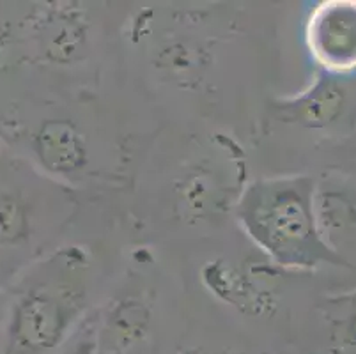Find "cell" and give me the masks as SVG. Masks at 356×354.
<instances>
[{
  "label": "cell",
  "instance_id": "1",
  "mask_svg": "<svg viewBox=\"0 0 356 354\" xmlns=\"http://www.w3.org/2000/svg\"><path fill=\"white\" fill-rule=\"evenodd\" d=\"M314 197L309 177L255 181L239 199L238 220L252 241L284 268L341 264V255L321 236Z\"/></svg>",
  "mask_w": 356,
  "mask_h": 354
},
{
  "label": "cell",
  "instance_id": "2",
  "mask_svg": "<svg viewBox=\"0 0 356 354\" xmlns=\"http://www.w3.org/2000/svg\"><path fill=\"white\" fill-rule=\"evenodd\" d=\"M86 307V294L67 282L35 273L13 291L0 354H48L71 331Z\"/></svg>",
  "mask_w": 356,
  "mask_h": 354
},
{
  "label": "cell",
  "instance_id": "3",
  "mask_svg": "<svg viewBox=\"0 0 356 354\" xmlns=\"http://www.w3.org/2000/svg\"><path fill=\"white\" fill-rule=\"evenodd\" d=\"M307 41L317 63L335 73L356 70V0H328L312 11Z\"/></svg>",
  "mask_w": 356,
  "mask_h": 354
},
{
  "label": "cell",
  "instance_id": "4",
  "mask_svg": "<svg viewBox=\"0 0 356 354\" xmlns=\"http://www.w3.org/2000/svg\"><path fill=\"white\" fill-rule=\"evenodd\" d=\"M32 154L54 174H74L86 165L82 136L71 122L44 121L31 138Z\"/></svg>",
  "mask_w": 356,
  "mask_h": 354
},
{
  "label": "cell",
  "instance_id": "5",
  "mask_svg": "<svg viewBox=\"0 0 356 354\" xmlns=\"http://www.w3.org/2000/svg\"><path fill=\"white\" fill-rule=\"evenodd\" d=\"M346 90L333 78L317 77L307 92L286 105V117L307 128H325L342 115Z\"/></svg>",
  "mask_w": 356,
  "mask_h": 354
},
{
  "label": "cell",
  "instance_id": "6",
  "mask_svg": "<svg viewBox=\"0 0 356 354\" xmlns=\"http://www.w3.org/2000/svg\"><path fill=\"white\" fill-rule=\"evenodd\" d=\"M149 324V312L137 300H124L115 305L98 333L102 354H124L144 339Z\"/></svg>",
  "mask_w": 356,
  "mask_h": 354
},
{
  "label": "cell",
  "instance_id": "7",
  "mask_svg": "<svg viewBox=\"0 0 356 354\" xmlns=\"http://www.w3.org/2000/svg\"><path fill=\"white\" fill-rule=\"evenodd\" d=\"M86 29L66 15L50 16L41 27V48L51 61H70L83 47Z\"/></svg>",
  "mask_w": 356,
  "mask_h": 354
},
{
  "label": "cell",
  "instance_id": "8",
  "mask_svg": "<svg viewBox=\"0 0 356 354\" xmlns=\"http://www.w3.org/2000/svg\"><path fill=\"white\" fill-rule=\"evenodd\" d=\"M70 354H102L98 342V331L95 324L87 326L71 347Z\"/></svg>",
  "mask_w": 356,
  "mask_h": 354
},
{
  "label": "cell",
  "instance_id": "9",
  "mask_svg": "<svg viewBox=\"0 0 356 354\" xmlns=\"http://www.w3.org/2000/svg\"><path fill=\"white\" fill-rule=\"evenodd\" d=\"M209 197H211V193H209L208 186L200 179H192L184 188V200L192 209H200V207L206 206Z\"/></svg>",
  "mask_w": 356,
  "mask_h": 354
},
{
  "label": "cell",
  "instance_id": "10",
  "mask_svg": "<svg viewBox=\"0 0 356 354\" xmlns=\"http://www.w3.org/2000/svg\"><path fill=\"white\" fill-rule=\"evenodd\" d=\"M342 340L344 344H348L349 347L356 349V307L355 310L349 314L348 319L342 324Z\"/></svg>",
  "mask_w": 356,
  "mask_h": 354
},
{
  "label": "cell",
  "instance_id": "11",
  "mask_svg": "<svg viewBox=\"0 0 356 354\" xmlns=\"http://www.w3.org/2000/svg\"><path fill=\"white\" fill-rule=\"evenodd\" d=\"M184 354H209V353H206V351H199V349H193V351H186V353Z\"/></svg>",
  "mask_w": 356,
  "mask_h": 354
}]
</instances>
